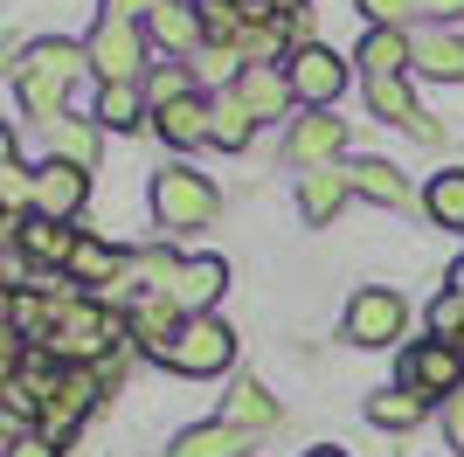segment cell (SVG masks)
<instances>
[{
	"label": "cell",
	"instance_id": "cell-1",
	"mask_svg": "<svg viewBox=\"0 0 464 457\" xmlns=\"http://www.w3.org/2000/svg\"><path fill=\"white\" fill-rule=\"evenodd\" d=\"M83 63H91L83 42H35V49L14 63L21 112L35 118V125H56V118H63V91H70V76H77Z\"/></svg>",
	"mask_w": 464,
	"mask_h": 457
},
{
	"label": "cell",
	"instance_id": "cell-2",
	"mask_svg": "<svg viewBox=\"0 0 464 457\" xmlns=\"http://www.w3.org/2000/svg\"><path fill=\"white\" fill-rule=\"evenodd\" d=\"M153 215L167 228H208L215 215H222V194H215L208 173H194V167H167L153 180Z\"/></svg>",
	"mask_w": 464,
	"mask_h": 457
},
{
	"label": "cell",
	"instance_id": "cell-3",
	"mask_svg": "<svg viewBox=\"0 0 464 457\" xmlns=\"http://www.w3.org/2000/svg\"><path fill=\"white\" fill-rule=\"evenodd\" d=\"M229 361H236V333L222 319H188L180 340H174V354H167V367H174V374H194V381L222 374Z\"/></svg>",
	"mask_w": 464,
	"mask_h": 457
},
{
	"label": "cell",
	"instance_id": "cell-4",
	"mask_svg": "<svg viewBox=\"0 0 464 457\" xmlns=\"http://www.w3.org/2000/svg\"><path fill=\"white\" fill-rule=\"evenodd\" d=\"M402 326H409L402 291H388V285L353 291V305H347V340L353 346H395V340H402Z\"/></svg>",
	"mask_w": 464,
	"mask_h": 457
},
{
	"label": "cell",
	"instance_id": "cell-5",
	"mask_svg": "<svg viewBox=\"0 0 464 457\" xmlns=\"http://www.w3.org/2000/svg\"><path fill=\"white\" fill-rule=\"evenodd\" d=\"M91 70L104 83H139V63H146V28L139 21H97L91 28Z\"/></svg>",
	"mask_w": 464,
	"mask_h": 457
},
{
	"label": "cell",
	"instance_id": "cell-6",
	"mask_svg": "<svg viewBox=\"0 0 464 457\" xmlns=\"http://www.w3.org/2000/svg\"><path fill=\"white\" fill-rule=\"evenodd\" d=\"M285 76H291V97L312 104V112H333V97L347 91V63L333 56V49H319V42H305V49L285 63Z\"/></svg>",
	"mask_w": 464,
	"mask_h": 457
},
{
	"label": "cell",
	"instance_id": "cell-7",
	"mask_svg": "<svg viewBox=\"0 0 464 457\" xmlns=\"http://www.w3.org/2000/svg\"><path fill=\"white\" fill-rule=\"evenodd\" d=\"M7 243H14V257L21 264H56V270H70V257H77V228L70 222H49V215H28V222H14L7 228Z\"/></svg>",
	"mask_w": 464,
	"mask_h": 457
},
{
	"label": "cell",
	"instance_id": "cell-8",
	"mask_svg": "<svg viewBox=\"0 0 464 457\" xmlns=\"http://www.w3.org/2000/svg\"><path fill=\"white\" fill-rule=\"evenodd\" d=\"M402 381L409 388H423V395H458L464 388V361H458V346L450 340H423V346H409L402 354Z\"/></svg>",
	"mask_w": 464,
	"mask_h": 457
},
{
	"label": "cell",
	"instance_id": "cell-9",
	"mask_svg": "<svg viewBox=\"0 0 464 457\" xmlns=\"http://www.w3.org/2000/svg\"><path fill=\"white\" fill-rule=\"evenodd\" d=\"M229 291V264L222 257H188V264L174 270V285H167V298L188 312V319H208V305Z\"/></svg>",
	"mask_w": 464,
	"mask_h": 457
},
{
	"label": "cell",
	"instance_id": "cell-10",
	"mask_svg": "<svg viewBox=\"0 0 464 457\" xmlns=\"http://www.w3.org/2000/svg\"><path fill=\"white\" fill-rule=\"evenodd\" d=\"M153 125H160V139H167V146H215V97H174V104H160L153 112Z\"/></svg>",
	"mask_w": 464,
	"mask_h": 457
},
{
	"label": "cell",
	"instance_id": "cell-11",
	"mask_svg": "<svg viewBox=\"0 0 464 457\" xmlns=\"http://www.w3.org/2000/svg\"><path fill=\"white\" fill-rule=\"evenodd\" d=\"M340 146H347V125H340V118H333V112H305V118H298V125H291V167H312V173H319V167H333V152H340Z\"/></svg>",
	"mask_w": 464,
	"mask_h": 457
},
{
	"label": "cell",
	"instance_id": "cell-12",
	"mask_svg": "<svg viewBox=\"0 0 464 457\" xmlns=\"http://www.w3.org/2000/svg\"><path fill=\"white\" fill-rule=\"evenodd\" d=\"M83 194H91V180H83V167H70V160H49V167L35 173V215H49V222H70V215L83 209Z\"/></svg>",
	"mask_w": 464,
	"mask_h": 457
},
{
	"label": "cell",
	"instance_id": "cell-13",
	"mask_svg": "<svg viewBox=\"0 0 464 457\" xmlns=\"http://www.w3.org/2000/svg\"><path fill=\"white\" fill-rule=\"evenodd\" d=\"M229 91L243 97V104H250L256 118H277V112H285V104H291V76L277 70V63H243Z\"/></svg>",
	"mask_w": 464,
	"mask_h": 457
},
{
	"label": "cell",
	"instance_id": "cell-14",
	"mask_svg": "<svg viewBox=\"0 0 464 457\" xmlns=\"http://www.w3.org/2000/svg\"><path fill=\"white\" fill-rule=\"evenodd\" d=\"M250 430H236V423H194L167 443V457H250Z\"/></svg>",
	"mask_w": 464,
	"mask_h": 457
},
{
	"label": "cell",
	"instance_id": "cell-15",
	"mask_svg": "<svg viewBox=\"0 0 464 457\" xmlns=\"http://www.w3.org/2000/svg\"><path fill=\"white\" fill-rule=\"evenodd\" d=\"M361 70H368V83H374V76L416 70V35H409V28H368V42H361Z\"/></svg>",
	"mask_w": 464,
	"mask_h": 457
},
{
	"label": "cell",
	"instance_id": "cell-16",
	"mask_svg": "<svg viewBox=\"0 0 464 457\" xmlns=\"http://www.w3.org/2000/svg\"><path fill=\"white\" fill-rule=\"evenodd\" d=\"M368 104H374V118H388V125H409L416 139H437V125L416 112V97H409L402 76H374V83H368Z\"/></svg>",
	"mask_w": 464,
	"mask_h": 457
},
{
	"label": "cell",
	"instance_id": "cell-17",
	"mask_svg": "<svg viewBox=\"0 0 464 457\" xmlns=\"http://www.w3.org/2000/svg\"><path fill=\"white\" fill-rule=\"evenodd\" d=\"M347 173L340 167H319V173H305V180H298V215H305L312 228H326L333 215H340V201H347Z\"/></svg>",
	"mask_w": 464,
	"mask_h": 457
},
{
	"label": "cell",
	"instance_id": "cell-18",
	"mask_svg": "<svg viewBox=\"0 0 464 457\" xmlns=\"http://www.w3.org/2000/svg\"><path fill=\"white\" fill-rule=\"evenodd\" d=\"M347 188L361 194V201H382V209H402L409 201V188H402V173L388 167V160H347Z\"/></svg>",
	"mask_w": 464,
	"mask_h": 457
},
{
	"label": "cell",
	"instance_id": "cell-19",
	"mask_svg": "<svg viewBox=\"0 0 464 457\" xmlns=\"http://www.w3.org/2000/svg\"><path fill=\"white\" fill-rule=\"evenodd\" d=\"M125 270H132V249H111V243H97V236H83L77 257H70V277L77 285H125Z\"/></svg>",
	"mask_w": 464,
	"mask_h": 457
},
{
	"label": "cell",
	"instance_id": "cell-20",
	"mask_svg": "<svg viewBox=\"0 0 464 457\" xmlns=\"http://www.w3.org/2000/svg\"><path fill=\"white\" fill-rule=\"evenodd\" d=\"M423 416H430V395H423V388H409V381H402V388H382V395L368 402L374 430H416Z\"/></svg>",
	"mask_w": 464,
	"mask_h": 457
},
{
	"label": "cell",
	"instance_id": "cell-21",
	"mask_svg": "<svg viewBox=\"0 0 464 457\" xmlns=\"http://www.w3.org/2000/svg\"><path fill=\"white\" fill-rule=\"evenodd\" d=\"M416 70L444 76V83H464V35H444V28L416 35Z\"/></svg>",
	"mask_w": 464,
	"mask_h": 457
},
{
	"label": "cell",
	"instance_id": "cell-22",
	"mask_svg": "<svg viewBox=\"0 0 464 457\" xmlns=\"http://www.w3.org/2000/svg\"><path fill=\"white\" fill-rule=\"evenodd\" d=\"M222 423L250 430V437H256V430H277V395L264 388V381H243V388L229 395V416H222Z\"/></svg>",
	"mask_w": 464,
	"mask_h": 457
},
{
	"label": "cell",
	"instance_id": "cell-23",
	"mask_svg": "<svg viewBox=\"0 0 464 457\" xmlns=\"http://www.w3.org/2000/svg\"><path fill=\"white\" fill-rule=\"evenodd\" d=\"M97 125H104V132H132V125H146V91H139V83H104V97H97Z\"/></svg>",
	"mask_w": 464,
	"mask_h": 457
},
{
	"label": "cell",
	"instance_id": "cell-24",
	"mask_svg": "<svg viewBox=\"0 0 464 457\" xmlns=\"http://www.w3.org/2000/svg\"><path fill=\"white\" fill-rule=\"evenodd\" d=\"M250 132H256V112L236 91H222V97H215V146H222V152H243V146H250Z\"/></svg>",
	"mask_w": 464,
	"mask_h": 457
},
{
	"label": "cell",
	"instance_id": "cell-25",
	"mask_svg": "<svg viewBox=\"0 0 464 457\" xmlns=\"http://www.w3.org/2000/svg\"><path fill=\"white\" fill-rule=\"evenodd\" d=\"M146 35L167 42V49H194V42H201V15H194V0H188V7H180V0H167V7L146 21Z\"/></svg>",
	"mask_w": 464,
	"mask_h": 457
},
{
	"label": "cell",
	"instance_id": "cell-26",
	"mask_svg": "<svg viewBox=\"0 0 464 457\" xmlns=\"http://www.w3.org/2000/svg\"><path fill=\"white\" fill-rule=\"evenodd\" d=\"M423 209H430V222H444V228H464V167H444L437 180H430Z\"/></svg>",
	"mask_w": 464,
	"mask_h": 457
},
{
	"label": "cell",
	"instance_id": "cell-27",
	"mask_svg": "<svg viewBox=\"0 0 464 457\" xmlns=\"http://www.w3.org/2000/svg\"><path fill=\"white\" fill-rule=\"evenodd\" d=\"M285 42H291V15H271V21H250V28H243L236 56H243V63H277Z\"/></svg>",
	"mask_w": 464,
	"mask_h": 457
},
{
	"label": "cell",
	"instance_id": "cell-28",
	"mask_svg": "<svg viewBox=\"0 0 464 457\" xmlns=\"http://www.w3.org/2000/svg\"><path fill=\"white\" fill-rule=\"evenodd\" d=\"M49 146L63 152V160H70V167H83V160H91V125H70V118H56V125H49Z\"/></svg>",
	"mask_w": 464,
	"mask_h": 457
},
{
	"label": "cell",
	"instance_id": "cell-29",
	"mask_svg": "<svg viewBox=\"0 0 464 457\" xmlns=\"http://www.w3.org/2000/svg\"><path fill=\"white\" fill-rule=\"evenodd\" d=\"M146 97H153V112H160V104H174V97H194V83H188V70H153Z\"/></svg>",
	"mask_w": 464,
	"mask_h": 457
},
{
	"label": "cell",
	"instance_id": "cell-30",
	"mask_svg": "<svg viewBox=\"0 0 464 457\" xmlns=\"http://www.w3.org/2000/svg\"><path fill=\"white\" fill-rule=\"evenodd\" d=\"M361 15H368L374 28H402V21L423 15V7H416V0H361Z\"/></svg>",
	"mask_w": 464,
	"mask_h": 457
},
{
	"label": "cell",
	"instance_id": "cell-31",
	"mask_svg": "<svg viewBox=\"0 0 464 457\" xmlns=\"http://www.w3.org/2000/svg\"><path fill=\"white\" fill-rule=\"evenodd\" d=\"M160 7H167V0H104V21H139V28H146Z\"/></svg>",
	"mask_w": 464,
	"mask_h": 457
},
{
	"label": "cell",
	"instance_id": "cell-32",
	"mask_svg": "<svg viewBox=\"0 0 464 457\" xmlns=\"http://www.w3.org/2000/svg\"><path fill=\"white\" fill-rule=\"evenodd\" d=\"M444 437H450V451H464V388L444 402Z\"/></svg>",
	"mask_w": 464,
	"mask_h": 457
},
{
	"label": "cell",
	"instance_id": "cell-33",
	"mask_svg": "<svg viewBox=\"0 0 464 457\" xmlns=\"http://www.w3.org/2000/svg\"><path fill=\"white\" fill-rule=\"evenodd\" d=\"M7 457H63V443H49V437H14V443H7Z\"/></svg>",
	"mask_w": 464,
	"mask_h": 457
},
{
	"label": "cell",
	"instance_id": "cell-34",
	"mask_svg": "<svg viewBox=\"0 0 464 457\" xmlns=\"http://www.w3.org/2000/svg\"><path fill=\"white\" fill-rule=\"evenodd\" d=\"M416 7H423V15H437V21H458V15H464V0H416Z\"/></svg>",
	"mask_w": 464,
	"mask_h": 457
},
{
	"label": "cell",
	"instance_id": "cell-35",
	"mask_svg": "<svg viewBox=\"0 0 464 457\" xmlns=\"http://www.w3.org/2000/svg\"><path fill=\"white\" fill-rule=\"evenodd\" d=\"M264 7H271V15H298V7H305V0H264Z\"/></svg>",
	"mask_w": 464,
	"mask_h": 457
},
{
	"label": "cell",
	"instance_id": "cell-36",
	"mask_svg": "<svg viewBox=\"0 0 464 457\" xmlns=\"http://www.w3.org/2000/svg\"><path fill=\"white\" fill-rule=\"evenodd\" d=\"M450 291H458V298H464V264H458V270H450Z\"/></svg>",
	"mask_w": 464,
	"mask_h": 457
},
{
	"label": "cell",
	"instance_id": "cell-37",
	"mask_svg": "<svg viewBox=\"0 0 464 457\" xmlns=\"http://www.w3.org/2000/svg\"><path fill=\"white\" fill-rule=\"evenodd\" d=\"M305 457H347V451H333V443H319V451H305Z\"/></svg>",
	"mask_w": 464,
	"mask_h": 457
},
{
	"label": "cell",
	"instance_id": "cell-38",
	"mask_svg": "<svg viewBox=\"0 0 464 457\" xmlns=\"http://www.w3.org/2000/svg\"><path fill=\"white\" fill-rule=\"evenodd\" d=\"M450 346H458V361H464V340H450Z\"/></svg>",
	"mask_w": 464,
	"mask_h": 457
}]
</instances>
